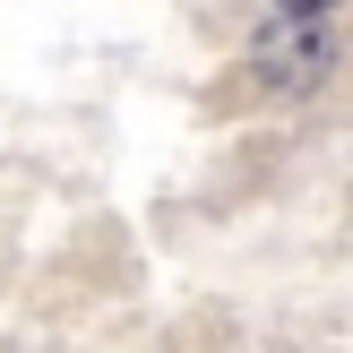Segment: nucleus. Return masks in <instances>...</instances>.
<instances>
[{"label": "nucleus", "instance_id": "f03ea898", "mask_svg": "<svg viewBox=\"0 0 353 353\" xmlns=\"http://www.w3.org/2000/svg\"><path fill=\"white\" fill-rule=\"evenodd\" d=\"M276 9H336V0H276Z\"/></svg>", "mask_w": 353, "mask_h": 353}, {"label": "nucleus", "instance_id": "f257e3e1", "mask_svg": "<svg viewBox=\"0 0 353 353\" xmlns=\"http://www.w3.org/2000/svg\"><path fill=\"white\" fill-rule=\"evenodd\" d=\"M250 69L268 86H319L327 69H336V34H327V9H276L268 26L250 34Z\"/></svg>", "mask_w": 353, "mask_h": 353}]
</instances>
